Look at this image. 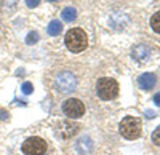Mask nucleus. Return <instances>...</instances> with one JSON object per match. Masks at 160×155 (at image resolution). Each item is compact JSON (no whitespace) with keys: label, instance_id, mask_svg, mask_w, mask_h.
Segmentation results:
<instances>
[{"label":"nucleus","instance_id":"f257e3e1","mask_svg":"<svg viewBox=\"0 0 160 155\" xmlns=\"http://www.w3.org/2000/svg\"><path fill=\"white\" fill-rule=\"evenodd\" d=\"M64 42H66V46H68L72 53H80V51H83L88 46V37L83 32V29L74 27L66 34Z\"/></svg>","mask_w":160,"mask_h":155},{"label":"nucleus","instance_id":"f03ea898","mask_svg":"<svg viewBox=\"0 0 160 155\" xmlns=\"http://www.w3.org/2000/svg\"><path fill=\"white\" fill-rule=\"evenodd\" d=\"M98 96L104 101H109L117 98L118 94V83L114 79H108V77H102L98 80V86H96Z\"/></svg>","mask_w":160,"mask_h":155},{"label":"nucleus","instance_id":"7ed1b4c3","mask_svg":"<svg viewBox=\"0 0 160 155\" xmlns=\"http://www.w3.org/2000/svg\"><path fill=\"white\" fill-rule=\"evenodd\" d=\"M120 134L127 139H138L141 134V122L136 117H125L120 122Z\"/></svg>","mask_w":160,"mask_h":155},{"label":"nucleus","instance_id":"20e7f679","mask_svg":"<svg viewBox=\"0 0 160 155\" xmlns=\"http://www.w3.org/2000/svg\"><path fill=\"white\" fill-rule=\"evenodd\" d=\"M22 152L26 155H45L47 152V143L42 139V138H29V139H26L24 143H22Z\"/></svg>","mask_w":160,"mask_h":155},{"label":"nucleus","instance_id":"39448f33","mask_svg":"<svg viewBox=\"0 0 160 155\" xmlns=\"http://www.w3.org/2000/svg\"><path fill=\"white\" fill-rule=\"evenodd\" d=\"M77 86V79L71 72H61L56 77V88L61 93H72Z\"/></svg>","mask_w":160,"mask_h":155},{"label":"nucleus","instance_id":"423d86ee","mask_svg":"<svg viewBox=\"0 0 160 155\" xmlns=\"http://www.w3.org/2000/svg\"><path fill=\"white\" fill-rule=\"evenodd\" d=\"M62 112L71 119H78L82 117L83 112H85V106L80 99L71 98V99H66L64 104H62Z\"/></svg>","mask_w":160,"mask_h":155},{"label":"nucleus","instance_id":"0eeeda50","mask_svg":"<svg viewBox=\"0 0 160 155\" xmlns=\"http://www.w3.org/2000/svg\"><path fill=\"white\" fill-rule=\"evenodd\" d=\"M78 131V125L75 122H61L58 126H56V134L62 139H68L71 136H74L75 133Z\"/></svg>","mask_w":160,"mask_h":155},{"label":"nucleus","instance_id":"6e6552de","mask_svg":"<svg viewBox=\"0 0 160 155\" xmlns=\"http://www.w3.org/2000/svg\"><path fill=\"white\" fill-rule=\"evenodd\" d=\"M138 83L142 90H152L157 83V79H155V75L154 74H142L139 79H138Z\"/></svg>","mask_w":160,"mask_h":155},{"label":"nucleus","instance_id":"1a4fd4ad","mask_svg":"<svg viewBox=\"0 0 160 155\" xmlns=\"http://www.w3.org/2000/svg\"><path fill=\"white\" fill-rule=\"evenodd\" d=\"M133 58H135L138 62H144L149 58V48L144 45H138L133 48Z\"/></svg>","mask_w":160,"mask_h":155},{"label":"nucleus","instance_id":"9d476101","mask_svg":"<svg viewBox=\"0 0 160 155\" xmlns=\"http://www.w3.org/2000/svg\"><path fill=\"white\" fill-rule=\"evenodd\" d=\"M61 16H62L64 21H68V22L75 21V18H77V10L72 8V7H66V8L62 10V13H61Z\"/></svg>","mask_w":160,"mask_h":155},{"label":"nucleus","instance_id":"9b49d317","mask_svg":"<svg viewBox=\"0 0 160 155\" xmlns=\"http://www.w3.org/2000/svg\"><path fill=\"white\" fill-rule=\"evenodd\" d=\"M48 34L50 35H53V37H55V35H58V34H61V31H62V24L58 21V19H53L50 24H48Z\"/></svg>","mask_w":160,"mask_h":155},{"label":"nucleus","instance_id":"f8f14e48","mask_svg":"<svg viewBox=\"0 0 160 155\" xmlns=\"http://www.w3.org/2000/svg\"><path fill=\"white\" fill-rule=\"evenodd\" d=\"M151 27H152L157 34H160V11H157L155 15L151 18Z\"/></svg>","mask_w":160,"mask_h":155},{"label":"nucleus","instance_id":"ddd939ff","mask_svg":"<svg viewBox=\"0 0 160 155\" xmlns=\"http://www.w3.org/2000/svg\"><path fill=\"white\" fill-rule=\"evenodd\" d=\"M21 91H22L24 94H31V93L34 91L32 83H31V82H24V83H22V86H21Z\"/></svg>","mask_w":160,"mask_h":155},{"label":"nucleus","instance_id":"4468645a","mask_svg":"<svg viewBox=\"0 0 160 155\" xmlns=\"http://www.w3.org/2000/svg\"><path fill=\"white\" fill-rule=\"evenodd\" d=\"M37 42H38V34L37 32H31L28 35V38H26V43H28V45H34Z\"/></svg>","mask_w":160,"mask_h":155},{"label":"nucleus","instance_id":"2eb2a0df","mask_svg":"<svg viewBox=\"0 0 160 155\" xmlns=\"http://www.w3.org/2000/svg\"><path fill=\"white\" fill-rule=\"evenodd\" d=\"M152 143L157 144V146H160V126H157L155 131L152 133Z\"/></svg>","mask_w":160,"mask_h":155},{"label":"nucleus","instance_id":"dca6fc26","mask_svg":"<svg viewBox=\"0 0 160 155\" xmlns=\"http://www.w3.org/2000/svg\"><path fill=\"white\" fill-rule=\"evenodd\" d=\"M38 3H40V0H26V5L29 8H35Z\"/></svg>","mask_w":160,"mask_h":155},{"label":"nucleus","instance_id":"f3484780","mask_svg":"<svg viewBox=\"0 0 160 155\" xmlns=\"http://www.w3.org/2000/svg\"><path fill=\"white\" fill-rule=\"evenodd\" d=\"M154 102H155L157 106H160V93H157V94L154 96Z\"/></svg>","mask_w":160,"mask_h":155},{"label":"nucleus","instance_id":"a211bd4d","mask_svg":"<svg viewBox=\"0 0 160 155\" xmlns=\"http://www.w3.org/2000/svg\"><path fill=\"white\" fill-rule=\"evenodd\" d=\"M146 115H149V119H154V112H151V110L146 112Z\"/></svg>","mask_w":160,"mask_h":155},{"label":"nucleus","instance_id":"6ab92c4d","mask_svg":"<svg viewBox=\"0 0 160 155\" xmlns=\"http://www.w3.org/2000/svg\"><path fill=\"white\" fill-rule=\"evenodd\" d=\"M50 2H58V0H50Z\"/></svg>","mask_w":160,"mask_h":155}]
</instances>
